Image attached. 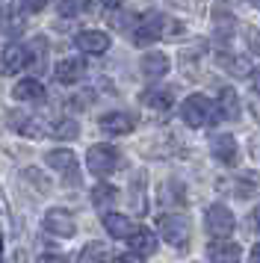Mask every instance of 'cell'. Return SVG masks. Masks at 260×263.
<instances>
[{
    "label": "cell",
    "instance_id": "cell-1",
    "mask_svg": "<svg viewBox=\"0 0 260 263\" xmlns=\"http://www.w3.org/2000/svg\"><path fill=\"white\" fill-rule=\"evenodd\" d=\"M157 228H160V234L169 246H175V249H183L189 242V222L187 216H177V213H165L157 219Z\"/></svg>",
    "mask_w": 260,
    "mask_h": 263
},
{
    "label": "cell",
    "instance_id": "cell-2",
    "mask_svg": "<svg viewBox=\"0 0 260 263\" xmlns=\"http://www.w3.org/2000/svg\"><path fill=\"white\" fill-rule=\"evenodd\" d=\"M86 163H89V172L92 175L106 178V175H113L118 168V151L113 145H95V148H89V154H86Z\"/></svg>",
    "mask_w": 260,
    "mask_h": 263
},
{
    "label": "cell",
    "instance_id": "cell-3",
    "mask_svg": "<svg viewBox=\"0 0 260 263\" xmlns=\"http://www.w3.org/2000/svg\"><path fill=\"white\" fill-rule=\"evenodd\" d=\"M183 121H187L189 127H204L207 121L213 119V101L207 95H189L187 101H183Z\"/></svg>",
    "mask_w": 260,
    "mask_h": 263
},
{
    "label": "cell",
    "instance_id": "cell-4",
    "mask_svg": "<svg viewBox=\"0 0 260 263\" xmlns=\"http://www.w3.org/2000/svg\"><path fill=\"white\" fill-rule=\"evenodd\" d=\"M207 231L219 239L231 237V231H234V213L225 204H213L210 210H207Z\"/></svg>",
    "mask_w": 260,
    "mask_h": 263
},
{
    "label": "cell",
    "instance_id": "cell-5",
    "mask_svg": "<svg viewBox=\"0 0 260 263\" xmlns=\"http://www.w3.org/2000/svg\"><path fill=\"white\" fill-rule=\"evenodd\" d=\"M30 65H33V50L27 45H6L3 48V71L6 74H21Z\"/></svg>",
    "mask_w": 260,
    "mask_h": 263
},
{
    "label": "cell",
    "instance_id": "cell-6",
    "mask_svg": "<svg viewBox=\"0 0 260 263\" xmlns=\"http://www.w3.org/2000/svg\"><path fill=\"white\" fill-rule=\"evenodd\" d=\"M163 24H165L163 15H157V12L145 15L139 21V27H136V33H133V42H136V45H154V42L165 33Z\"/></svg>",
    "mask_w": 260,
    "mask_h": 263
},
{
    "label": "cell",
    "instance_id": "cell-7",
    "mask_svg": "<svg viewBox=\"0 0 260 263\" xmlns=\"http://www.w3.org/2000/svg\"><path fill=\"white\" fill-rule=\"evenodd\" d=\"M45 231H47V234H53V237H74L77 225H74L71 213L53 207V210H47V213H45Z\"/></svg>",
    "mask_w": 260,
    "mask_h": 263
},
{
    "label": "cell",
    "instance_id": "cell-8",
    "mask_svg": "<svg viewBox=\"0 0 260 263\" xmlns=\"http://www.w3.org/2000/svg\"><path fill=\"white\" fill-rule=\"evenodd\" d=\"M77 48L83 53H92V57H101L109 50V36L106 33H98V30H83L77 33Z\"/></svg>",
    "mask_w": 260,
    "mask_h": 263
},
{
    "label": "cell",
    "instance_id": "cell-9",
    "mask_svg": "<svg viewBox=\"0 0 260 263\" xmlns=\"http://www.w3.org/2000/svg\"><path fill=\"white\" fill-rule=\"evenodd\" d=\"M210 263H239V246L231 239H213L207 246Z\"/></svg>",
    "mask_w": 260,
    "mask_h": 263
},
{
    "label": "cell",
    "instance_id": "cell-10",
    "mask_svg": "<svg viewBox=\"0 0 260 263\" xmlns=\"http://www.w3.org/2000/svg\"><path fill=\"white\" fill-rule=\"evenodd\" d=\"M133 127H136V121H133V116H127V112H106V116H101V130L104 133L124 136V133H130Z\"/></svg>",
    "mask_w": 260,
    "mask_h": 263
},
{
    "label": "cell",
    "instance_id": "cell-11",
    "mask_svg": "<svg viewBox=\"0 0 260 263\" xmlns=\"http://www.w3.org/2000/svg\"><path fill=\"white\" fill-rule=\"evenodd\" d=\"M0 33L3 36H21L24 33V12L18 6H0Z\"/></svg>",
    "mask_w": 260,
    "mask_h": 263
},
{
    "label": "cell",
    "instance_id": "cell-12",
    "mask_svg": "<svg viewBox=\"0 0 260 263\" xmlns=\"http://www.w3.org/2000/svg\"><path fill=\"white\" fill-rule=\"evenodd\" d=\"M9 124H12V130L24 133V136H33V139H39V136L50 133L39 119H33V116H24V112H12V116H9Z\"/></svg>",
    "mask_w": 260,
    "mask_h": 263
},
{
    "label": "cell",
    "instance_id": "cell-13",
    "mask_svg": "<svg viewBox=\"0 0 260 263\" xmlns=\"http://www.w3.org/2000/svg\"><path fill=\"white\" fill-rule=\"evenodd\" d=\"M45 160H47L50 168H57V172H62V175H68L71 180H77V157L71 154V151L59 148V151H50Z\"/></svg>",
    "mask_w": 260,
    "mask_h": 263
},
{
    "label": "cell",
    "instance_id": "cell-14",
    "mask_svg": "<svg viewBox=\"0 0 260 263\" xmlns=\"http://www.w3.org/2000/svg\"><path fill=\"white\" fill-rule=\"evenodd\" d=\"M104 228L116 239H130L133 234H136V228H139V225H133L127 216H121V213H106L104 216Z\"/></svg>",
    "mask_w": 260,
    "mask_h": 263
},
{
    "label": "cell",
    "instance_id": "cell-15",
    "mask_svg": "<svg viewBox=\"0 0 260 263\" xmlns=\"http://www.w3.org/2000/svg\"><path fill=\"white\" fill-rule=\"evenodd\" d=\"M83 74H86V62L80 57H68L57 65V80L59 83H77Z\"/></svg>",
    "mask_w": 260,
    "mask_h": 263
},
{
    "label": "cell",
    "instance_id": "cell-16",
    "mask_svg": "<svg viewBox=\"0 0 260 263\" xmlns=\"http://www.w3.org/2000/svg\"><path fill=\"white\" fill-rule=\"evenodd\" d=\"M169 71V60H165V53L160 50H148L145 57H142V74L148 77V80H157V77H163Z\"/></svg>",
    "mask_w": 260,
    "mask_h": 263
},
{
    "label": "cell",
    "instance_id": "cell-17",
    "mask_svg": "<svg viewBox=\"0 0 260 263\" xmlns=\"http://www.w3.org/2000/svg\"><path fill=\"white\" fill-rule=\"evenodd\" d=\"M210 148H213V157L216 160H222V163H236V139L234 136H228V133H222V136H216L210 142Z\"/></svg>",
    "mask_w": 260,
    "mask_h": 263
},
{
    "label": "cell",
    "instance_id": "cell-18",
    "mask_svg": "<svg viewBox=\"0 0 260 263\" xmlns=\"http://www.w3.org/2000/svg\"><path fill=\"white\" fill-rule=\"evenodd\" d=\"M12 95L18 98V101H27V104H33V101H45V86L33 80V77H27L21 83L12 89Z\"/></svg>",
    "mask_w": 260,
    "mask_h": 263
},
{
    "label": "cell",
    "instance_id": "cell-19",
    "mask_svg": "<svg viewBox=\"0 0 260 263\" xmlns=\"http://www.w3.org/2000/svg\"><path fill=\"white\" fill-rule=\"evenodd\" d=\"M127 242L133 246L136 254H154L157 251V237H154V231H148V228H136V234Z\"/></svg>",
    "mask_w": 260,
    "mask_h": 263
},
{
    "label": "cell",
    "instance_id": "cell-20",
    "mask_svg": "<svg viewBox=\"0 0 260 263\" xmlns=\"http://www.w3.org/2000/svg\"><path fill=\"white\" fill-rule=\"evenodd\" d=\"M219 116L228 121H234L239 116V101H236V92L231 86H225L222 92H219Z\"/></svg>",
    "mask_w": 260,
    "mask_h": 263
},
{
    "label": "cell",
    "instance_id": "cell-21",
    "mask_svg": "<svg viewBox=\"0 0 260 263\" xmlns=\"http://www.w3.org/2000/svg\"><path fill=\"white\" fill-rule=\"evenodd\" d=\"M142 101H145L151 109H172L175 92H172V89H148V92L142 95Z\"/></svg>",
    "mask_w": 260,
    "mask_h": 263
},
{
    "label": "cell",
    "instance_id": "cell-22",
    "mask_svg": "<svg viewBox=\"0 0 260 263\" xmlns=\"http://www.w3.org/2000/svg\"><path fill=\"white\" fill-rule=\"evenodd\" d=\"M77 133H80V127H77V121H71V119H59L50 127V136H57V139H77Z\"/></svg>",
    "mask_w": 260,
    "mask_h": 263
},
{
    "label": "cell",
    "instance_id": "cell-23",
    "mask_svg": "<svg viewBox=\"0 0 260 263\" xmlns=\"http://www.w3.org/2000/svg\"><path fill=\"white\" fill-rule=\"evenodd\" d=\"M80 263H109L106 260V249L104 242H89L80 254Z\"/></svg>",
    "mask_w": 260,
    "mask_h": 263
},
{
    "label": "cell",
    "instance_id": "cell-24",
    "mask_svg": "<svg viewBox=\"0 0 260 263\" xmlns=\"http://www.w3.org/2000/svg\"><path fill=\"white\" fill-rule=\"evenodd\" d=\"M118 195H116V186H109V183H101V186H95L92 190V204L95 207H106V204H113Z\"/></svg>",
    "mask_w": 260,
    "mask_h": 263
},
{
    "label": "cell",
    "instance_id": "cell-25",
    "mask_svg": "<svg viewBox=\"0 0 260 263\" xmlns=\"http://www.w3.org/2000/svg\"><path fill=\"white\" fill-rule=\"evenodd\" d=\"M92 6V0H59V12L65 18H74V15H83Z\"/></svg>",
    "mask_w": 260,
    "mask_h": 263
},
{
    "label": "cell",
    "instance_id": "cell-26",
    "mask_svg": "<svg viewBox=\"0 0 260 263\" xmlns=\"http://www.w3.org/2000/svg\"><path fill=\"white\" fill-rule=\"evenodd\" d=\"M219 62H222L225 68H231V71H248V62L239 57V60H228V57H219ZM239 77V74H236Z\"/></svg>",
    "mask_w": 260,
    "mask_h": 263
},
{
    "label": "cell",
    "instance_id": "cell-27",
    "mask_svg": "<svg viewBox=\"0 0 260 263\" xmlns=\"http://www.w3.org/2000/svg\"><path fill=\"white\" fill-rule=\"evenodd\" d=\"M47 6V0H24V9L27 12H42Z\"/></svg>",
    "mask_w": 260,
    "mask_h": 263
},
{
    "label": "cell",
    "instance_id": "cell-28",
    "mask_svg": "<svg viewBox=\"0 0 260 263\" xmlns=\"http://www.w3.org/2000/svg\"><path fill=\"white\" fill-rule=\"evenodd\" d=\"M113 263H142V254H136V251L133 254H118Z\"/></svg>",
    "mask_w": 260,
    "mask_h": 263
},
{
    "label": "cell",
    "instance_id": "cell-29",
    "mask_svg": "<svg viewBox=\"0 0 260 263\" xmlns=\"http://www.w3.org/2000/svg\"><path fill=\"white\" fill-rule=\"evenodd\" d=\"M39 263H68V260H65L62 254H42V257H39Z\"/></svg>",
    "mask_w": 260,
    "mask_h": 263
},
{
    "label": "cell",
    "instance_id": "cell-30",
    "mask_svg": "<svg viewBox=\"0 0 260 263\" xmlns=\"http://www.w3.org/2000/svg\"><path fill=\"white\" fill-rule=\"evenodd\" d=\"M248 260H251V263H260V242L254 246V249H251V254H248Z\"/></svg>",
    "mask_w": 260,
    "mask_h": 263
},
{
    "label": "cell",
    "instance_id": "cell-31",
    "mask_svg": "<svg viewBox=\"0 0 260 263\" xmlns=\"http://www.w3.org/2000/svg\"><path fill=\"white\" fill-rule=\"evenodd\" d=\"M251 83H254V89L260 92V65L254 68V71H251Z\"/></svg>",
    "mask_w": 260,
    "mask_h": 263
},
{
    "label": "cell",
    "instance_id": "cell-32",
    "mask_svg": "<svg viewBox=\"0 0 260 263\" xmlns=\"http://www.w3.org/2000/svg\"><path fill=\"white\" fill-rule=\"evenodd\" d=\"M104 6H106V9H116V6H118V0H104Z\"/></svg>",
    "mask_w": 260,
    "mask_h": 263
},
{
    "label": "cell",
    "instance_id": "cell-33",
    "mask_svg": "<svg viewBox=\"0 0 260 263\" xmlns=\"http://www.w3.org/2000/svg\"><path fill=\"white\" fill-rule=\"evenodd\" d=\"M254 225L260 228V207H257V213H254Z\"/></svg>",
    "mask_w": 260,
    "mask_h": 263
},
{
    "label": "cell",
    "instance_id": "cell-34",
    "mask_svg": "<svg viewBox=\"0 0 260 263\" xmlns=\"http://www.w3.org/2000/svg\"><path fill=\"white\" fill-rule=\"evenodd\" d=\"M246 3H251V6H257L260 9V0H246Z\"/></svg>",
    "mask_w": 260,
    "mask_h": 263
},
{
    "label": "cell",
    "instance_id": "cell-35",
    "mask_svg": "<svg viewBox=\"0 0 260 263\" xmlns=\"http://www.w3.org/2000/svg\"><path fill=\"white\" fill-rule=\"evenodd\" d=\"M0 257H3V239H0Z\"/></svg>",
    "mask_w": 260,
    "mask_h": 263
},
{
    "label": "cell",
    "instance_id": "cell-36",
    "mask_svg": "<svg viewBox=\"0 0 260 263\" xmlns=\"http://www.w3.org/2000/svg\"><path fill=\"white\" fill-rule=\"evenodd\" d=\"M0 3H3V0H0Z\"/></svg>",
    "mask_w": 260,
    "mask_h": 263
}]
</instances>
